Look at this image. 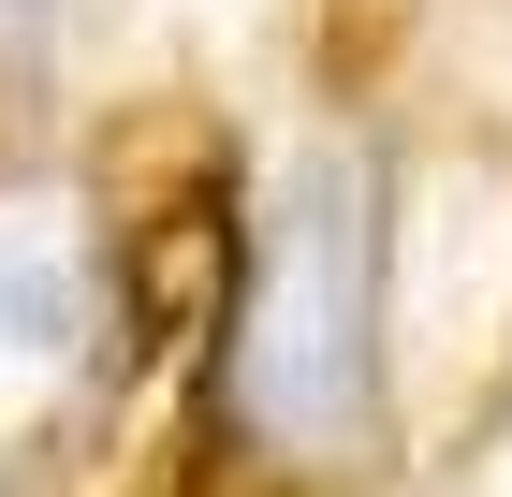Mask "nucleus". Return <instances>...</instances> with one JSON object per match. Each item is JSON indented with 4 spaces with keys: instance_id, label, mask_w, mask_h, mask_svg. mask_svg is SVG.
Here are the masks:
<instances>
[{
    "instance_id": "1",
    "label": "nucleus",
    "mask_w": 512,
    "mask_h": 497,
    "mask_svg": "<svg viewBox=\"0 0 512 497\" xmlns=\"http://www.w3.org/2000/svg\"><path fill=\"white\" fill-rule=\"evenodd\" d=\"M205 424L264 497L352 483L395 410V176L366 147H293L235 191L205 293Z\"/></svg>"
},
{
    "instance_id": "2",
    "label": "nucleus",
    "mask_w": 512,
    "mask_h": 497,
    "mask_svg": "<svg viewBox=\"0 0 512 497\" xmlns=\"http://www.w3.org/2000/svg\"><path fill=\"white\" fill-rule=\"evenodd\" d=\"M147 220H103L74 176H0V497L74 468L147 366Z\"/></svg>"
},
{
    "instance_id": "3",
    "label": "nucleus",
    "mask_w": 512,
    "mask_h": 497,
    "mask_svg": "<svg viewBox=\"0 0 512 497\" xmlns=\"http://www.w3.org/2000/svg\"><path fill=\"white\" fill-rule=\"evenodd\" d=\"M0 15H59V0H0Z\"/></svg>"
}]
</instances>
